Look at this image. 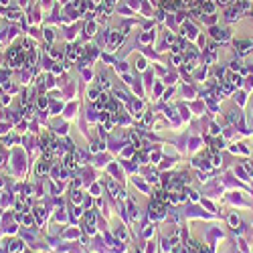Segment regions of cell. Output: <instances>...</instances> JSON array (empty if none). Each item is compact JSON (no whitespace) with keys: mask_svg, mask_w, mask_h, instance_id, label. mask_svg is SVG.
Returning a JSON list of instances; mask_svg holds the SVG:
<instances>
[{"mask_svg":"<svg viewBox=\"0 0 253 253\" xmlns=\"http://www.w3.org/2000/svg\"><path fill=\"white\" fill-rule=\"evenodd\" d=\"M105 105H109V97H107V95L103 93V95H99V101H97V107H101V109H103Z\"/></svg>","mask_w":253,"mask_h":253,"instance_id":"1","label":"cell"},{"mask_svg":"<svg viewBox=\"0 0 253 253\" xmlns=\"http://www.w3.org/2000/svg\"><path fill=\"white\" fill-rule=\"evenodd\" d=\"M120 41H122V35H120V33H116V35H112V43H114V45H118Z\"/></svg>","mask_w":253,"mask_h":253,"instance_id":"5","label":"cell"},{"mask_svg":"<svg viewBox=\"0 0 253 253\" xmlns=\"http://www.w3.org/2000/svg\"><path fill=\"white\" fill-rule=\"evenodd\" d=\"M152 217H162V205H152Z\"/></svg>","mask_w":253,"mask_h":253,"instance_id":"3","label":"cell"},{"mask_svg":"<svg viewBox=\"0 0 253 253\" xmlns=\"http://www.w3.org/2000/svg\"><path fill=\"white\" fill-rule=\"evenodd\" d=\"M249 47H251V43H249V41L237 43V49H239V53H247V51H249Z\"/></svg>","mask_w":253,"mask_h":253,"instance_id":"2","label":"cell"},{"mask_svg":"<svg viewBox=\"0 0 253 253\" xmlns=\"http://www.w3.org/2000/svg\"><path fill=\"white\" fill-rule=\"evenodd\" d=\"M99 85H101V87H109V83H107V81H105L103 77H101V81H99Z\"/></svg>","mask_w":253,"mask_h":253,"instance_id":"7","label":"cell"},{"mask_svg":"<svg viewBox=\"0 0 253 253\" xmlns=\"http://www.w3.org/2000/svg\"><path fill=\"white\" fill-rule=\"evenodd\" d=\"M95 33V24H87V35H93Z\"/></svg>","mask_w":253,"mask_h":253,"instance_id":"6","label":"cell"},{"mask_svg":"<svg viewBox=\"0 0 253 253\" xmlns=\"http://www.w3.org/2000/svg\"><path fill=\"white\" fill-rule=\"evenodd\" d=\"M237 16H239V10H237V8H231V10L227 12V18H229V20H233V18H237Z\"/></svg>","mask_w":253,"mask_h":253,"instance_id":"4","label":"cell"}]
</instances>
